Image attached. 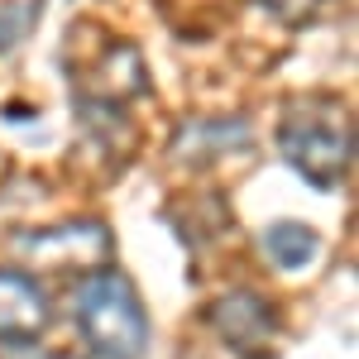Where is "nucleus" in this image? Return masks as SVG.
Segmentation results:
<instances>
[{
  "instance_id": "obj_9",
  "label": "nucleus",
  "mask_w": 359,
  "mask_h": 359,
  "mask_svg": "<svg viewBox=\"0 0 359 359\" xmlns=\"http://www.w3.org/2000/svg\"><path fill=\"white\" fill-rule=\"evenodd\" d=\"M254 5H264L273 20H283V25H297V20H306L321 0H254Z\"/></svg>"
},
{
  "instance_id": "obj_6",
  "label": "nucleus",
  "mask_w": 359,
  "mask_h": 359,
  "mask_svg": "<svg viewBox=\"0 0 359 359\" xmlns=\"http://www.w3.org/2000/svg\"><path fill=\"white\" fill-rule=\"evenodd\" d=\"M144 86H149V77H144V62L130 43H101L96 62L77 77V91L91 106H120V101L139 96Z\"/></svg>"
},
{
  "instance_id": "obj_3",
  "label": "nucleus",
  "mask_w": 359,
  "mask_h": 359,
  "mask_svg": "<svg viewBox=\"0 0 359 359\" xmlns=\"http://www.w3.org/2000/svg\"><path fill=\"white\" fill-rule=\"evenodd\" d=\"M25 273H57V278H86L96 269H111L115 240L101 221H67V225H43L15 240Z\"/></svg>"
},
{
  "instance_id": "obj_4",
  "label": "nucleus",
  "mask_w": 359,
  "mask_h": 359,
  "mask_svg": "<svg viewBox=\"0 0 359 359\" xmlns=\"http://www.w3.org/2000/svg\"><path fill=\"white\" fill-rule=\"evenodd\" d=\"M206 326L216 331V340L235 359H273L278 355L283 316L254 287H230V292H221L216 302L206 306Z\"/></svg>"
},
{
  "instance_id": "obj_7",
  "label": "nucleus",
  "mask_w": 359,
  "mask_h": 359,
  "mask_svg": "<svg viewBox=\"0 0 359 359\" xmlns=\"http://www.w3.org/2000/svg\"><path fill=\"white\" fill-rule=\"evenodd\" d=\"M235 149H249V125L240 115H201V120H187L177 139H172V154L187 158V163H211L221 154H235Z\"/></svg>"
},
{
  "instance_id": "obj_1",
  "label": "nucleus",
  "mask_w": 359,
  "mask_h": 359,
  "mask_svg": "<svg viewBox=\"0 0 359 359\" xmlns=\"http://www.w3.org/2000/svg\"><path fill=\"white\" fill-rule=\"evenodd\" d=\"M278 154L316 192H340L355 168V120L340 96H302L278 120Z\"/></svg>"
},
{
  "instance_id": "obj_8",
  "label": "nucleus",
  "mask_w": 359,
  "mask_h": 359,
  "mask_svg": "<svg viewBox=\"0 0 359 359\" xmlns=\"http://www.w3.org/2000/svg\"><path fill=\"white\" fill-rule=\"evenodd\" d=\"M259 249H264V259L278 273H306L321 259V235L306 221H273V225H264Z\"/></svg>"
},
{
  "instance_id": "obj_5",
  "label": "nucleus",
  "mask_w": 359,
  "mask_h": 359,
  "mask_svg": "<svg viewBox=\"0 0 359 359\" xmlns=\"http://www.w3.org/2000/svg\"><path fill=\"white\" fill-rule=\"evenodd\" d=\"M53 326V297L48 287L25 269H0V345L25 350L39 345Z\"/></svg>"
},
{
  "instance_id": "obj_2",
  "label": "nucleus",
  "mask_w": 359,
  "mask_h": 359,
  "mask_svg": "<svg viewBox=\"0 0 359 359\" xmlns=\"http://www.w3.org/2000/svg\"><path fill=\"white\" fill-rule=\"evenodd\" d=\"M72 326L86 359H144L149 355V311L139 287L120 269H96L72 287Z\"/></svg>"
}]
</instances>
